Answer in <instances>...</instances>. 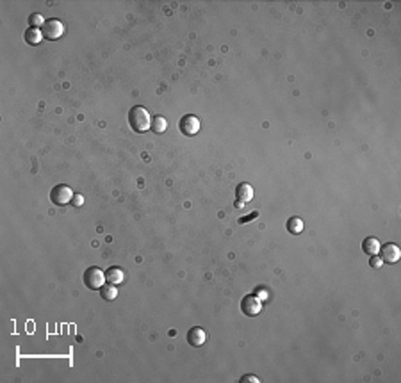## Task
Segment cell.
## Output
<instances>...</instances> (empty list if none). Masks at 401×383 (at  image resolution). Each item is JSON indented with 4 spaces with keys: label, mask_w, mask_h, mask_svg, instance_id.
<instances>
[{
    "label": "cell",
    "mask_w": 401,
    "mask_h": 383,
    "mask_svg": "<svg viewBox=\"0 0 401 383\" xmlns=\"http://www.w3.org/2000/svg\"><path fill=\"white\" fill-rule=\"evenodd\" d=\"M128 123H130V128L138 134H144L148 130L150 125H152V118H150L148 111L141 107V105H136L128 111Z\"/></svg>",
    "instance_id": "6da1fadb"
},
{
    "label": "cell",
    "mask_w": 401,
    "mask_h": 383,
    "mask_svg": "<svg viewBox=\"0 0 401 383\" xmlns=\"http://www.w3.org/2000/svg\"><path fill=\"white\" fill-rule=\"evenodd\" d=\"M82 278H84V285L91 290H100L105 285V282H107L104 271L98 268H95V266H91V268H88L86 271H84Z\"/></svg>",
    "instance_id": "7a4b0ae2"
},
{
    "label": "cell",
    "mask_w": 401,
    "mask_h": 383,
    "mask_svg": "<svg viewBox=\"0 0 401 383\" xmlns=\"http://www.w3.org/2000/svg\"><path fill=\"white\" fill-rule=\"evenodd\" d=\"M241 312L244 316H250V318H255L258 314L262 312V301L258 300V296L255 294H248L241 300Z\"/></svg>",
    "instance_id": "3957f363"
},
{
    "label": "cell",
    "mask_w": 401,
    "mask_h": 383,
    "mask_svg": "<svg viewBox=\"0 0 401 383\" xmlns=\"http://www.w3.org/2000/svg\"><path fill=\"white\" fill-rule=\"evenodd\" d=\"M41 32H43L45 39L55 41V39H59L61 36L64 34V25H63L61 20L52 18V20H47V22H45V25L41 27Z\"/></svg>",
    "instance_id": "277c9868"
},
{
    "label": "cell",
    "mask_w": 401,
    "mask_h": 383,
    "mask_svg": "<svg viewBox=\"0 0 401 383\" xmlns=\"http://www.w3.org/2000/svg\"><path fill=\"white\" fill-rule=\"evenodd\" d=\"M75 192L70 189L68 186H64V184H59V186H55L52 191H50V200H52V203L54 205H68V203L72 202V198Z\"/></svg>",
    "instance_id": "5b68a950"
},
{
    "label": "cell",
    "mask_w": 401,
    "mask_h": 383,
    "mask_svg": "<svg viewBox=\"0 0 401 383\" xmlns=\"http://www.w3.org/2000/svg\"><path fill=\"white\" fill-rule=\"evenodd\" d=\"M178 128H180V132L184 134V136H196L198 132H200V128H202V123H200V120H198L196 116L192 114H186L182 116L180 123H178Z\"/></svg>",
    "instance_id": "8992f818"
},
{
    "label": "cell",
    "mask_w": 401,
    "mask_h": 383,
    "mask_svg": "<svg viewBox=\"0 0 401 383\" xmlns=\"http://www.w3.org/2000/svg\"><path fill=\"white\" fill-rule=\"evenodd\" d=\"M380 258L384 260V264H396L398 260H400L401 257V252L400 248L396 246V244H392V242H389V244H385V246H380Z\"/></svg>",
    "instance_id": "52a82bcc"
},
{
    "label": "cell",
    "mask_w": 401,
    "mask_h": 383,
    "mask_svg": "<svg viewBox=\"0 0 401 383\" xmlns=\"http://www.w3.org/2000/svg\"><path fill=\"white\" fill-rule=\"evenodd\" d=\"M205 340H207V332H205L204 328H200V326H194V328H191L187 332V342H189L192 348L204 346Z\"/></svg>",
    "instance_id": "ba28073f"
},
{
    "label": "cell",
    "mask_w": 401,
    "mask_h": 383,
    "mask_svg": "<svg viewBox=\"0 0 401 383\" xmlns=\"http://www.w3.org/2000/svg\"><path fill=\"white\" fill-rule=\"evenodd\" d=\"M253 200V187L248 182H241L236 189V202L246 205Z\"/></svg>",
    "instance_id": "9c48e42d"
},
{
    "label": "cell",
    "mask_w": 401,
    "mask_h": 383,
    "mask_svg": "<svg viewBox=\"0 0 401 383\" xmlns=\"http://www.w3.org/2000/svg\"><path fill=\"white\" fill-rule=\"evenodd\" d=\"M105 280H107V284L111 285H120L123 284V280H125V273H123L121 268L112 266V268H109L105 271Z\"/></svg>",
    "instance_id": "30bf717a"
},
{
    "label": "cell",
    "mask_w": 401,
    "mask_h": 383,
    "mask_svg": "<svg viewBox=\"0 0 401 383\" xmlns=\"http://www.w3.org/2000/svg\"><path fill=\"white\" fill-rule=\"evenodd\" d=\"M362 250H364V253H368L369 257H373V255H378V253H380V241L376 239V237H373V236L366 237V239H364V242H362Z\"/></svg>",
    "instance_id": "8fae6325"
},
{
    "label": "cell",
    "mask_w": 401,
    "mask_h": 383,
    "mask_svg": "<svg viewBox=\"0 0 401 383\" xmlns=\"http://www.w3.org/2000/svg\"><path fill=\"white\" fill-rule=\"evenodd\" d=\"M287 232L289 234H292V236H298V234H302L303 232V219L302 218H289L287 219Z\"/></svg>",
    "instance_id": "7c38bea8"
},
{
    "label": "cell",
    "mask_w": 401,
    "mask_h": 383,
    "mask_svg": "<svg viewBox=\"0 0 401 383\" xmlns=\"http://www.w3.org/2000/svg\"><path fill=\"white\" fill-rule=\"evenodd\" d=\"M41 39H43V32H41L39 29L29 27L27 31H25V41H27L29 45H39Z\"/></svg>",
    "instance_id": "4fadbf2b"
},
{
    "label": "cell",
    "mask_w": 401,
    "mask_h": 383,
    "mask_svg": "<svg viewBox=\"0 0 401 383\" xmlns=\"http://www.w3.org/2000/svg\"><path fill=\"white\" fill-rule=\"evenodd\" d=\"M150 128H152L155 134H162V132H166V128H168V123H166V120L162 116H155V118H152Z\"/></svg>",
    "instance_id": "5bb4252c"
},
{
    "label": "cell",
    "mask_w": 401,
    "mask_h": 383,
    "mask_svg": "<svg viewBox=\"0 0 401 383\" xmlns=\"http://www.w3.org/2000/svg\"><path fill=\"white\" fill-rule=\"evenodd\" d=\"M100 296H102L104 300H107V301L116 300V296H118V290H116V285H111V284L104 285V287L100 289Z\"/></svg>",
    "instance_id": "9a60e30c"
},
{
    "label": "cell",
    "mask_w": 401,
    "mask_h": 383,
    "mask_svg": "<svg viewBox=\"0 0 401 383\" xmlns=\"http://www.w3.org/2000/svg\"><path fill=\"white\" fill-rule=\"evenodd\" d=\"M45 22H47V20H45V18L39 15V13H34V15H31V16H29V23H31V27H34V29L43 27Z\"/></svg>",
    "instance_id": "2e32d148"
},
{
    "label": "cell",
    "mask_w": 401,
    "mask_h": 383,
    "mask_svg": "<svg viewBox=\"0 0 401 383\" xmlns=\"http://www.w3.org/2000/svg\"><path fill=\"white\" fill-rule=\"evenodd\" d=\"M257 218H258V210H253L252 214H248V216H242V218L237 219V223H239V224H246V223H250V221H253V219H257Z\"/></svg>",
    "instance_id": "e0dca14e"
},
{
    "label": "cell",
    "mask_w": 401,
    "mask_h": 383,
    "mask_svg": "<svg viewBox=\"0 0 401 383\" xmlns=\"http://www.w3.org/2000/svg\"><path fill=\"white\" fill-rule=\"evenodd\" d=\"M369 266L374 269H380L382 266H384V260L380 258V255H373V257L369 258Z\"/></svg>",
    "instance_id": "ac0fdd59"
},
{
    "label": "cell",
    "mask_w": 401,
    "mask_h": 383,
    "mask_svg": "<svg viewBox=\"0 0 401 383\" xmlns=\"http://www.w3.org/2000/svg\"><path fill=\"white\" fill-rule=\"evenodd\" d=\"M239 382L241 383H260V378L253 376V374H246V376H242Z\"/></svg>",
    "instance_id": "d6986e66"
},
{
    "label": "cell",
    "mask_w": 401,
    "mask_h": 383,
    "mask_svg": "<svg viewBox=\"0 0 401 383\" xmlns=\"http://www.w3.org/2000/svg\"><path fill=\"white\" fill-rule=\"evenodd\" d=\"M72 203H73V207H82V203H84V198L80 196V194H73V198H72Z\"/></svg>",
    "instance_id": "ffe728a7"
}]
</instances>
